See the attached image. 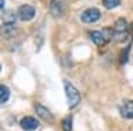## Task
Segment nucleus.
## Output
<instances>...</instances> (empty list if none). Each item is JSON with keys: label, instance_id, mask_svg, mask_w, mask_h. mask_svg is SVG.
I'll return each mask as SVG.
<instances>
[{"label": "nucleus", "instance_id": "obj_1", "mask_svg": "<svg viewBox=\"0 0 133 131\" xmlns=\"http://www.w3.org/2000/svg\"><path fill=\"white\" fill-rule=\"evenodd\" d=\"M64 90L66 94V99H68V105L69 108H74L79 104L81 101V94H79L78 88L75 87L72 83H69L68 80H64Z\"/></svg>", "mask_w": 133, "mask_h": 131}, {"label": "nucleus", "instance_id": "obj_2", "mask_svg": "<svg viewBox=\"0 0 133 131\" xmlns=\"http://www.w3.org/2000/svg\"><path fill=\"white\" fill-rule=\"evenodd\" d=\"M128 22L125 21L123 18H119V19H116V22H115V25H114V39L116 40H119V42H122V40H125L128 37Z\"/></svg>", "mask_w": 133, "mask_h": 131}, {"label": "nucleus", "instance_id": "obj_3", "mask_svg": "<svg viewBox=\"0 0 133 131\" xmlns=\"http://www.w3.org/2000/svg\"><path fill=\"white\" fill-rule=\"evenodd\" d=\"M100 17H101V13H100L98 9H89L82 13L81 19L85 24H94L100 19Z\"/></svg>", "mask_w": 133, "mask_h": 131}, {"label": "nucleus", "instance_id": "obj_4", "mask_svg": "<svg viewBox=\"0 0 133 131\" xmlns=\"http://www.w3.org/2000/svg\"><path fill=\"white\" fill-rule=\"evenodd\" d=\"M35 14H36L35 9H33L32 6H29V4L21 6L18 9V11H17V15H18V18L21 19V21H31V19L35 17Z\"/></svg>", "mask_w": 133, "mask_h": 131}, {"label": "nucleus", "instance_id": "obj_5", "mask_svg": "<svg viewBox=\"0 0 133 131\" xmlns=\"http://www.w3.org/2000/svg\"><path fill=\"white\" fill-rule=\"evenodd\" d=\"M64 9H65V3L62 0H51L50 2V13L54 17H60L64 13Z\"/></svg>", "mask_w": 133, "mask_h": 131}, {"label": "nucleus", "instance_id": "obj_6", "mask_svg": "<svg viewBox=\"0 0 133 131\" xmlns=\"http://www.w3.org/2000/svg\"><path fill=\"white\" fill-rule=\"evenodd\" d=\"M21 127H22V130H25V131H33L39 127V121H37L35 117L26 116L21 120Z\"/></svg>", "mask_w": 133, "mask_h": 131}, {"label": "nucleus", "instance_id": "obj_7", "mask_svg": "<svg viewBox=\"0 0 133 131\" xmlns=\"http://www.w3.org/2000/svg\"><path fill=\"white\" fill-rule=\"evenodd\" d=\"M119 112L123 119H133V101H125L121 105Z\"/></svg>", "mask_w": 133, "mask_h": 131}, {"label": "nucleus", "instance_id": "obj_8", "mask_svg": "<svg viewBox=\"0 0 133 131\" xmlns=\"http://www.w3.org/2000/svg\"><path fill=\"white\" fill-rule=\"evenodd\" d=\"M35 110H36L37 116L42 117L43 120H47V121H51V120H53V114H51V112H50L47 108H44L43 105L36 104V105H35Z\"/></svg>", "mask_w": 133, "mask_h": 131}, {"label": "nucleus", "instance_id": "obj_9", "mask_svg": "<svg viewBox=\"0 0 133 131\" xmlns=\"http://www.w3.org/2000/svg\"><path fill=\"white\" fill-rule=\"evenodd\" d=\"M90 39L96 46H101L105 42V35L104 32H100V30H91L90 32Z\"/></svg>", "mask_w": 133, "mask_h": 131}, {"label": "nucleus", "instance_id": "obj_10", "mask_svg": "<svg viewBox=\"0 0 133 131\" xmlns=\"http://www.w3.org/2000/svg\"><path fill=\"white\" fill-rule=\"evenodd\" d=\"M17 17L18 15H15L12 11H8V13L3 11V25H14Z\"/></svg>", "mask_w": 133, "mask_h": 131}, {"label": "nucleus", "instance_id": "obj_11", "mask_svg": "<svg viewBox=\"0 0 133 131\" xmlns=\"http://www.w3.org/2000/svg\"><path fill=\"white\" fill-rule=\"evenodd\" d=\"M8 98H10V90L4 84H2L0 86V101H2V104H6Z\"/></svg>", "mask_w": 133, "mask_h": 131}, {"label": "nucleus", "instance_id": "obj_12", "mask_svg": "<svg viewBox=\"0 0 133 131\" xmlns=\"http://www.w3.org/2000/svg\"><path fill=\"white\" fill-rule=\"evenodd\" d=\"M3 36L4 37H11L17 33V28L14 25H3Z\"/></svg>", "mask_w": 133, "mask_h": 131}, {"label": "nucleus", "instance_id": "obj_13", "mask_svg": "<svg viewBox=\"0 0 133 131\" xmlns=\"http://www.w3.org/2000/svg\"><path fill=\"white\" fill-rule=\"evenodd\" d=\"M119 3H121V0H103V6L108 10L115 9L116 6H119Z\"/></svg>", "mask_w": 133, "mask_h": 131}, {"label": "nucleus", "instance_id": "obj_14", "mask_svg": "<svg viewBox=\"0 0 133 131\" xmlns=\"http://www.w3.org/2000/svg\"><path fill=\"white\" fill-rule=\"evenodd\" d=\"M62 128L64 131H72V116H68L62 120Z\"/></svg>", "mask_w": 133, "mask_h": 131}, {"label": "nucleus", "instance_id": "obj_15", "mask_svg": "<svg viewBox=\"0 0 133 131\" xmlns=\"http://www.w3.org/2000/svg\"><path fill=\"white\" fill-rule=\"evenodd\" d=\"M0 9L2 11H4V0H0Z\"/></svg>", "mask_w": 133, "mask_h": 131}]
</instances>
